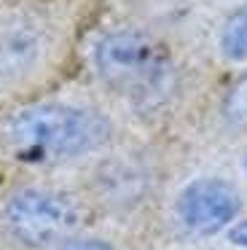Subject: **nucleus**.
Returning a JSON list of instances; mask_svg holds the SVG:
<instances>
[{
    "label": "nucleus",
    "instance_id": "f257e3e1",
    "mask_svg": "<svg viewBox=\"0 0 247 250\" xmlns=\"http://www.w3.org/2000/svg\"><path fill=\"white\" fill-rule=\"evenodd\" d=\"M110 137V121L94 108L38 103L16 110L3 124V140L19 162L59 164L94 153Z\"/></svg>",
    "mask_w": 247,
    "mask_h": 250
},
{
    "label": "nucleus",
    "instance_id": "f03ea898",
    "mask_svg": "<svg viewBox=\"0 0 247 250\" xmlns=\"http://www.w3.org/2000/svg\"><path fill=\"white\" fill-rule=\"evenodd\" d=\"M94 62L105 83L132 100L159 97L172 73L169 54L137 30L107 33L94 49Z\"/></svg>",
    "mask_w": 247,
    "mask_h": 250
},
{
    "label": "nucleus",
    "instance_id": "7ed1b4c3",
    "mask_svg": "<svg viewBox=\"0 0 247 250\" xmlns=\"http://www.w3.org/2000/svg\"><path fill=\"white\" fill-rule=\"evenodd\" d=\"M3 226L27 248H54L78 226L81 210L67 194L27 186L3 202Z\"/></svg>",
    "mask_w": 247,
    "mask_h": 250
},
{
    "label": "nucleus",
    "instance_id": "20e7f679",
    "mask_svg": "<svg viewBox=\"0 0 247 250\" xmlns=\"http://www.w3.org/2000/svg\"><path fill=\"white\" fill-rule=\"evenodd\" d=\"M242 207V196L223 178H196L175 199V215L185 231L209 237L226 229Z\"/></svg>",
    "mask_w": 247,
    "mask_h": 250
},
{
    "label": "nucleus",
    "instance_id": "39448f33",
    "mask_svg": "<svg viewBox=\"0 0 247 250\" xmlns=\"http://www.w3.org/2000/svg\"><path fill=\"white\" fill-rule=\"evenodd\" d=\"M46 33L27 14L0 19V83L27 78L43 60Z\"/></svg>",
    "mask_w": 247,
    "mask_h": 250
},
{
    "label": "nucleus",
    "instance_id": "423d86ee",
    "mask_svg": "<svg viewBox=\"0 0 247 250\" xmlns=\"http://www.w3.org/2000/svg\"><path fill=\"white\" fill-rule=\"evenodd\" d=\"M220 51L231 62L247 60V3H242L223 22V30H220Z\"/></svg>",
    "mask_w": 247,
    "mask_h": 250
},
{
    "label": "nucleus",
    "instance_id": "0eeeda50",
    "mask_svg": "<svg viewBox=\"0 0 247 250\" xmlns=\"http://www.w3.org/2000/svg\"><path fill=\"white\" fill-rule=\"evenodd\" d=\"M51 250H113V248L94 237H67L62 242H57Z\"/></svg>",
    "mask_w": 247,
    "mask_h": 250
},
{
    "label": "nucleus",
    "instance_id": "6e6552de",
    "mask_svg": "<svg viewBox=\"0 0 247 250\" xmlns=\"http://www.w3.org/2000/svg\"><path fill=\"white\" fill-rule=\"evenodd\" d=\"M228 239H231L234 245H239V248H245V250H247V221L236 223V226L228 231Z\"/></svg>",
    "mask_w": 247,
    "mask_h": 250
},
{
    "label": "nucleus",
    "instance_id": "1a4fd4ad",
    "mask_svg": "<svg viewBox=\"0 0 247 250\" xmlns=\"http://www.w3.org/2000/svg\"><path fill=\"white\" fill-rule=\"evenodd\" d=\"M245 169H247V156H245Z\"/></svg>",
    "mask_w": 247,
    "mask_h": 250
}]
</instances>
